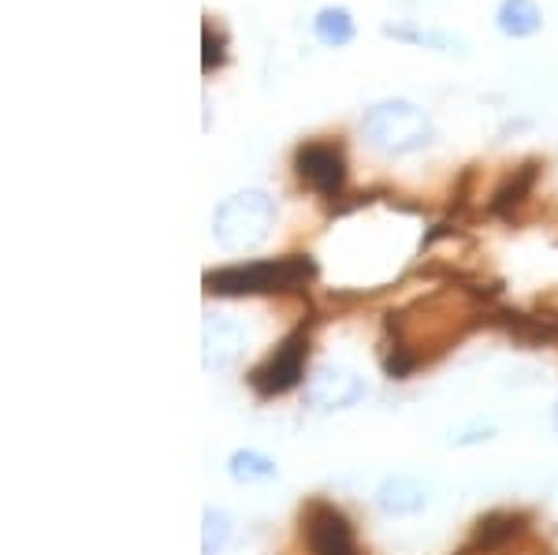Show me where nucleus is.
<instances>
[{"label": "nucleus", "mask_w": 558, "mask_h": 555, "mask_svg": "<svg viewBox=\"0 0 558 555\" xmlns=\"http://www.w3.org/2000/svg\"><path fill=\"white\" fill-rule=\"evenodd\" d=\"M228 473L239 481V485H265V481H276L279 478V467L268 455H260V451H235L228 459Z\"/></svg>", "instance_id": "12"}, {"label": "nucleus", "mask_w": 558, "mask_h": 555, "mask_svg": "<svg viewBox=\"0 0 558 555\" xmlns=\"http://www.w3.org/2000/svg\"><path fill=\"white\" fill-rule=\"evenodd\" d=\"M365 399V381L357 377L354 370H343V365H320L305 377V402L320 414H331V410H350Z\"/></svg>", "instance_id": "5"}, {"label": "nucleus", "mask_w": 558, "mask_h": 555, "mask_svg": "<svg viewBox=\"0 0 558 555\" xmlns=\"http://www.w3.org/2000/svg\"><path fill=\"white\" fill-rule=\"evenodd\" d=\"M551 422H555V429H558V402H555V410H551Z\"/></svg>", "instance_id": "17"}, {"label": "nucleus", "mask_w": 558, "mask_h": 555, "mask_svg": "<svg viewBox=\"0 0 558 555\" xmlns=\"http://www.w3.org/2000/svg\"><path fill=\"white\" fill-rule=\"evenodd\" d=\"M313 38H317L324 49H347V45L357 38V23H354V15H350V8L324 4L320 12L313 15Z\"/></svg>", "instance_id": "11"}, {"label": "nucleus", "mask_w": 558, "mask_h": 555, "mask_svg": "<svg viewBox=\"0 0 558 555\" xmlns=\"http://www.w3.org/2000/svg\"><path fill=\"white\" fill-rule=\"evenodd\" d=\"M202 552L205 555H220L223 552V544H228V536H231V518L228 511H216V507H209L202 518Z\"/></svg>", "instance_id": "14"}, {"label": "nucleus", "mask_w": 558, "mask_h": 555, "mask_svg": "<svg viewBox=\"0 0 558 555\" xmlns=\"http://www.w3.org/2000/svg\"><path fill=\"white\" fill-rule=\"evenodd\" d=\"M202 45H205V52H202V71H205V75H213L216 68L228 64V38H223V34H216L213 26H205Z\"/></svg>", "instance_id": "16"}, {"label": "nucleus", "mask_w": 558, "mask_h": 555, "mask_svg": "<svg viewBox=\"0 0 558 555\" xmlns=\"http://www.w3.org/2000/svg\"><path fill=\"white\" fill-rule=\"evenodd\" d=\"M495 26L502 38H536L544 31V8L536 0H499L495 8Z\"/></svg>", "instance_id": "10"}, {"label": "nucleus", "mask_w": 558, "mask_h": 555, "mask_svg": "<svg viewBox=\"0 0 558 555\" xmlns=\"http://www.w3.org/2000/svg\"><path fill=\"white\" fill-rule=\"evenodd\" d=\"M246 354V328L235 317H209L202 328V362L205 370H231Z\"/></svg>", "instance_id": "7"}, {"label": "nucleus", "mask_w": 558, "mask_h": 555, "mask_svg": "<svg viewBox=\"0 0 558 555\" xmlns=\"http://www.w3.org/2000/svg\"><path fill=\"white\" fill-rule=\"evenodd\" d=\"M305 351H310V339H305V328H299L294 336H287L283 343L276 347V354L268 362H260L254 373H250V384H254L257 396L272 399L283 396V391L299 388L305 381Z\"/></svg>", "instance_id": "4"}, {"label": "nucleus", "mask_w": 558, "mask_h": 555, "mask_svg": "<svg viewBox=\"0 0 558 555\" xmlns=\"http://www.w3.org/2000/svg\"><path fill=\"white\" fill-rule=\"evenodd\" d=\"M376 504L391 518H410L428 507V488L421 485L417 478H387L384 485L376 488Z\"/></svg>", "instance_id": "9"}, {"label": "nucleus", "mask_w": 558, "mask_h": 555, "mask_svg": "<svg viewBox=\"0 0 558 555\" xmlns=\"http://www.w3.org/2000/svg\"><path fill=\"white\" fill-rule=\"evenodd\" d=\"M305 536H310L313 555H357V541H354V530H350L347 515L328 504L310 511Z\"/></svg>", "instance_id": "8"}, {"label": "nucleus", "mask_w": 558, "mask_h": 555, "mask_svg": "<svg viewBox=\"0 0 558 555\" xmlns=\"http://www.w3.org/2000/svg\"><path fill=\"white\" fill-rule=\"evenodd\" d=\"M387 38H399L410 45H425L432 52H465V41L447 31H413V26H384Z\"/></svg>", "instance_id": "13"}, {"label": "nucleus", "mask_w": 558, "mask_h": 555, "mask_svg": "<svg viewBox=\"0 0 558 555\" xmlns=\"http://www.w3.org/2000/svg\"><path fill=\"white\" fill-rule=\"evenodd\" d=\"M362 138L384 157H410L436 142V123L417 101L387 97L362 116Z\"/></svg>", "instance_id": "1"}, {"label": "nucleus", "mask_w": 558, "mask_h": 555, "mask_svg": "<svg viewBox=\"0 0 558 555\" xmlns=\"http://www.w3.org/2000/svg\"><path fill=\"white\" fill-rule=\"evenodd\" d=\"M313 276L310 257H276V262H250V265H228L205 273V291L223 294V299H242V294H272V291H294Z\"/></svg>", "instance_id": "3"}, {"label": "nucleus", "mask_w": 558, "mask_h": 555, "mask_svg": "<svg viewBox=\"0 0 558 555\" xmlns=\"http://www.w3.org/2000/svg\"><path fill=\"white\" fill-rule=\"evenodd\" d=\"M533 179H536V165H525L518 172V179H507V186H502L499 194H495V213H502L507 209V205H518L521 202V194L529 191V186H533Z\"/></svg>", "instance_id": "15"}, {"label": "nucleus", "mask_w": 558, "mask_h": 555, "mask_svg": "<svg viewBox=\"0 0 558 555\" xmlns=\"http://www.w3.org/2000/svg\"><path fill=\"white\" fill-rule=\"evenodd\" d=\"M272 228H276V202L265 191H257V186L223 198L213 213V236L228 254L257 250L272 236Z\"/></svg>", "instance_id": "2"}, {"label": "nucleus", "mask_w": 558, "mask_h": 555, "mask_svg": "<svg viewBox=\"0 0 558 555\" xmlns=\"http://www.w3.org/2000/svg\"><path fill=\"white\" fill-rule=\"evenodd\" d=\"M294 168H299V176L317 194H324V198H339V194H343L347 157H343V149L331 146V142H305V146H299Z\"/></svg>", "instance_id": "6"}]
</instances>
